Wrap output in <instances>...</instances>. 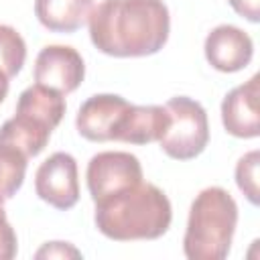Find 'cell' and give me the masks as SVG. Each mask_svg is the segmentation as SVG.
Wrapping results in <instances>:
<instances>
[{
  "label": "cell",
  "mask_w": 260,
  "mask_h": 260,
  "mask_svg": "<svg viewBox=\"0 0 260 260\" xmlns=\"http://www.w3.org/2000/svg\"><path fill=\"white\" fill-rule=\"evenodd\" d=\"M93 47L110 57H146L158 53L171 32V14L162 0H102L87 16Z\"/></svg>",
  "instance_id": "obj_1"
},
{
  "label": "cell",
  "mask_w": 260,
  "mask_h": 260,
  "mask_svg": "<svg viewBox=\"0 0 260 260\" xmlns=\"http://www.w3.org/2000/svg\"><path fill=\"white\" fill-rule=\"evenodd\" d=\"M173 207L162 189L140 181L95 203V228L110 240H156L167 234Z\"/></svg>",
  "instance_id": "obj_2"
},
{
  "label": "cell",
  "mask_w": 260,
  "mask_h": 260,
  "mask_svg": "<svg viewBox=\"0 0 260 260\" xmlns=\"http://www.w3.org/2000/svg\"><path fill=\"white\" fill-rule=\"evenodd\" d=\"M238 225V203L221 187L203 189L191 203L183 252L189 260H223Z\"/></svg>",
  "instance_id": "obj_3"
},
{
  "label": "cell",
  "mask_w": 260,
  "mask_h": 260,
  "mask_svg": "<svg viewBox=\"0 0 260 260\" xmlns=\"http://www.w3.org/2000/svg\"><path fill=\"white\" fill-rule=\"evenodd\" d=\"M169 126L160 136V148L175 160H191L199 156L209 142V122L205 108L187 95L171 98L165 104Z\"/></svg>",
  "instance_id": "obj_4"
},
{
  "label": "cell",
  "mask_w": 260,
  "mask_h": 260,
  "mask_svg": "<svg viewBox=\"0 0 260 260\" xmlns=\"http://www.w3.org/2000/svg\"><path fill=\"white\" fill-rule=\"evenodd\" d=\"M85 179L87 191L93 203H98L110 195H116L128 187L138 185L142 181V165L130 152L106 150L89 158Z\"/></svg>",
  "instance_id": "obj_5"
},
{
  "label": "cell",
  "mask_w": 260,
  "mask_h": 260,
  "mask_svg": "<svg viewBox=\"0 0 260 260\" xmlns=\"http://www.w3.org/2000/svg\"><path fill=\"white\" fill-rule=\"evenodd\" d=\"M37 195L55 209L67 211L79 201L77 162L69 152H53L35 175Z\"/></svg>",
  "instance_id": "obj_6"
},
{
  "label": "cell",
  "mask_w": 260,
  "mask_h": 260,
  "mask_svg": "<svg viewBox=\"0 0 260 260\" xmlns=\"http://www.w3.org/2000/svg\"><path fill=\"white\" fill-rule=\"evenodd\" d=\"M85 77V63L69 45H47L35 61V81L63 95L75 91Z\"/></svg>",
  "instance_id": "obj_7"
},
{
  "label": "cell",
  "mask_w": 260,
  "mask_h": 260,
  "mask_svg": "<svg viewBox=\"0 0 260 260\" xmlns=\"http://www.w3.org/2000/svg\"><path fill=\"white\" fill-rule=\"evenodd\" d=\"M128 106L130 102H126L122 95L95 93L81 104L75 118V128L89 142L116 140Z\"/></svg>",
  "instance_id": "obj_8"
},
{
  "label": "cell",
  "mask_w": 260,
  "mask_h": 260,
  "mask_svg": "<svg viewBox=\"0 0 260 260\" xmlns=\"http://www.w3.org/2000/svg\"><path fill=\"white\" fill-rule=\"evenodd\" d=\"M205 59L221 73H236L250 65L254 43L248 32L234 24H219L205 37Z\"/></svg>",
  "instance_id": "obj_9"
},
{
  "label": "cell",
  "mask_w": 260,
  "mask_h": 260,
  "mask_svg": "<svg viewBox=\"0 0 260 260\" xmlns=\"http://www.w3.org/2000/svg\"><path fill=\"white\" fill-rule=\"evenodd\" d=\"M258 75L234 87L221 102V122L228 134L236 138H256L260 134L258 120Z\"/></svg>",
  "instance_id": "obj_10"
},
{
  "label": "cell",
  "mask_w": 260,
  "mask_h": 260,
  "mask_svg": "<svg viewBox=\"0 0 260 260\" xmlns=\"http://www.w3.org/2000/svg\"><path fill=\"white\" fill-rule=\"evenodd\" d=\"M167 126H169V112L165 110V106L130 104L116 134V140L126 144H148L160 140Z\"/></svg>",
  "instance_id": "obj_11"
},
{
  "label": "cell",
  "mask_w": 260,
  "mask_h": 260,
  "mask_svg": "<svg viewBox=\"0 0 260 260\" xmlns=\"http://www.w3.org/2000/svg\"><path fill=\"white\" fill-rule=\"evenodd\" d=\"M93 0H35L39 22L51 32H75L87 22Z\"/></svg>",
  "instance_id": "obj_12"
},
{
  "label": "cell",
  "mask_w": 260,
  "mask_h": 260,
  "mask_svg": "<svg viewBox=\"0 0 260 260\" xmlns=\"http://www.w3.org/2000/svg\"><path fill=\"white\" fill-rule=\"evenodd\" d=\"M51 132L53 130L49 126L37 122L26 114L16 112L10 120H6L0 126V144H10L30 158L45 150L51 138Z\"/></svg>",
  "instance_id": "obj_13"
},
{
  "label": "cell",
  "mask_w": 260,
  "mask_h": 260,
  "mask_svg": "<svg viewBox=\"0 0 260 260\" xmlns=\"http://www.w3.org/2000/svg\"><path fill=\"white\" fill-rule=\"evenodd\" d=\"M65 95L49 89L41 83L28 85L20 95H18V104H16V112L18 114H26L30 118H35L37 122L49 126L51 130H55L65 114Z\"/></svg>",
  "instance_id": "obj_14"
},
{
  "label": "cell",
  "mask_w": 260,
  "mask_h": 260,
  "mask_svg": "<svg viewBox=\"0 0 260 260\" xmlns=\"http://www.w3.org/2000/svg\"><path fill=\"white\" fill-rule=\"evenodd\" d=\"M26 160L18 148L10 144H0V197L10 199L24 183Z\"/></svg>",
  "instance_id": "obj_15"
},
{
  "label": "cell",
  "mask_w": 260,
  "mask_h": 260,
  "mask_svg": "<svg viewBox=\"0 0 260 260\" xmlns=\"http://www.w3.org/2000/svg\"><path fill=\"white\" fill-rule=\"evenodd\" d=\"M26 59V43L20 32L8 24H0V73L14 77Z\"/></svg>",
  "instance_id": "obj_16"
},
{
  "label": "cell",
  "mask_w": 260,
  "mask_h": 260,
  "mask_svg": "<svg viewBox=\"0 0 260 260\" xmlns=\"http://www.w3.org/2000/svg\"><path fill=\"white\" fill-rule=\"evenodd\" d=\"M258 165H260V152L258 150L246 152L236 165V185L252 205H258V195H260V191H258Z\"/></svg>",
  "instance_id": "obj_17"
},
{
  "label": "cell",
  "mask_w": 260,
  "mask_h": 260,
  "mask_svg": "<svg viewBox=\"0 0 260 260\" xmlns=\"http://www.w3.org/2000/svg\"><path fill=\"white\" fill-rule=\"evenodd\" d=\"M16 234L10 225V221L6 219V211L0 213V260H12L16 256Z\"/></svg>",
  "instance_id": "obj_18"
},
{
  "label": "cell",
  "mask_w": 260,
  "mask_h": 260,
  "mask_svg": "<svg viewBox=\"0 0 260 260\" xmlns=\"http://www.w3.org/2000/svg\"><path fill=\"white\" fill-rule=\"evenodd\" d=\"M37 258H81V252L69 242H47L37 254Z\"/></svg>",
  "instance_id": "obj_19"
},
{
  "label": "cell",
  "mask_w": 260,
  "mask_h": 260,
  "mask_svg": "<svg viewBox=\"0 0 260 260\" xmlns=\"http://www.w3.org/2000/svg\"><path fill=\"white\" fill-rule=\"evenodd\" d=\"M230 6L246 20L258 22L260 20V0H228Z\"/></svg>",
  "instance_id": "obj_20"
},
{
  "label": "cell",
  "mask_w": 260,
  "mask_h": 260,
  "mask_svg": "<svg viewBox=\"0 0 260 260\" xmlns=\"http://www.w3.org/2000/svg\"><path fill=\"white\" fill-rule=\"evenodd\" d=\"M6 93H8V77L4 73H0V104L4 102Z\"/></svg>",
  "instance_id": "obj_21"
},
{
  "label": "cell",
  "mask_w": 260,
  "mask_h": 260,
  "mask_svg": "<svg viewBox=\"0 0 260 260\" xmlns=\"http://www.w3.org/2000/svg\"><path fill=\"white\" fill-rule=\"evenodd\" d=\"M0 213H4V197H0Z\"/></svg>",
  "instance_id": "obj_22"
}]
</instances>
